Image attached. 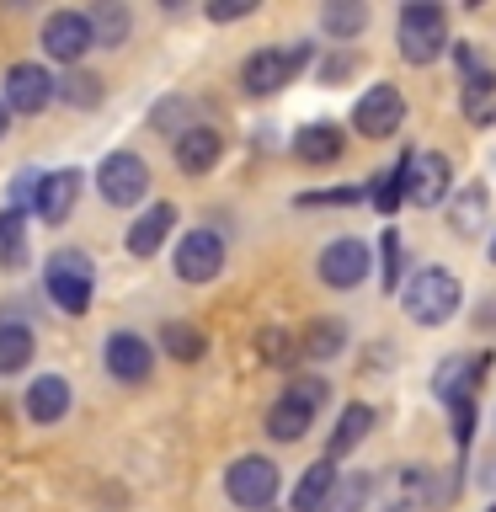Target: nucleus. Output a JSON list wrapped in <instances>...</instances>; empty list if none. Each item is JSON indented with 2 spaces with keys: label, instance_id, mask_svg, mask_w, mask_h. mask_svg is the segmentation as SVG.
<instances>
[{
  "label": "nucleus",
  "instance_id": "obj_16",
  "mask_svg": "<svg viewBox=\"0 0 496 512\" xmlns=\"http://www.w3.org/2000/svg\"><path fill=\"white\" fill-rule=\"evenodd\" d=\"M171 155H176V171L182 176H208L224 155V134L214 123H187L182 139L171 144Z\"/></svg>",
  "mask_w": 496,
  "mask_h": 512
},
{
  "label": "nucleus",
  "instance_id": "obj_4",
  "mask_svg": "<svg viewBox=\"0 0 496 512\" xmlns=\"http://www.w3.org/2000/svg\"><path fill=\"white\" fill-rule=\"evenodd\" d=\"M315 64V43H267L246 54L240 64V91L246 96H278L283 86H294V80Z\"/></svg>",
  "mask_w": 496,
  "mask_h": 512
},
{
  "label": "nucleus",
  "instance_id": "obj_12",
  "mask_svg": "<svg viewBox=\"0 0 496 512\" xmlns=\"http://www.w3.org/2000/svg\"><path fill=\"white\" fill-rule=\"evenodd\" d=\"M454 192V160L443 150H411L406 155V203L438 208Z\"/></svg>",
  "mask_w": 496,
  "mask_h": 512
},
{
  "label": "nucleus",
  "instance_id": "obj_29",
  "mask_svg": "<svg viewBox=\"0 0 496 512\" xmlns=\"http://www.w3.org/2000/svg\"><path fill=\"white\" fill-rule=\"evenodd\" d=\"M91 32H96V48H123L128 43V27H134V11L118 6V0H102V6H91Z\"/></svg>",
  "mask_w": 496,
  "mask_h": 512
},
{
  "label": "nucleus",
  "instance_id": "obj_7",
  "mask_svg": "<svg viewBox=\"0 0 496 512\" xmlns=\"http://www.w3.org/2000/svg\"><path fill=\"white\" fill-rule=\"evenodd\" d=\"M315 272L326 288H336V294H352V288H363L368 272H374V251H368V240H358V235H336L320 246Z\"/></svg>",
  "mask_w": 496,
  "mask_h": 512
},
{
  "label": "nucleus",
  "instance_id": "obj_13",
  "mask_svg": "<svg viewBox=\"0 0 496 512\" xmlns=\"http://www.w3.org/2000/svg\"><path fill=\"white\" fill-rule=\"evenodd\" d=\"M59 96V80L43 70V64H32V59H22V64H11L6 70V80H0V102H6L11 112H43L48 102Z\"/></svg>",
  "mask_w": 496,
  "mask_h": 512
},
{
  "label": "nucleus",
  "instance_id": "obj_15",
  "mask_svg": "<svg viewBox=\"0 0 496 512\" xmlns=\"http://www.w3.org/2000/svg\"><path fill=\"white\" fill-rule=\"evenodd\" d=\"M480 374H486V352H448V358L432 368V395L443 406H459V400H475Z\"/></svg>",
  "mask_w": 496,
  "mask_h": 512
},
{
  "label": "nucleus",
  "instance_id": "obj_28",
  "mask_svg": "<svg viewBox=\"0 0 496 512\" xmlns=\"http://www.w3.org/2000/svg\"><path fill=\"white\" fill-rule=\"evenodd\" d=\"M38 352V336L22 320H0V374H22Z\"/></svg>",
  "mask_w": 496,
  "mask_h": 512
},
{
  "label": "nucleus",
  "instance_id": "obj_25",
  "mask_svg": "<svg viewBox=\"0 0 496 512\" xmlns=\"http://www.w3.org/2000/svg\"><path fill=\"white\" fill-rule=\"evenodd\" d=\"M486 214H491V192L480 182H470L454 203H448V230H454L459 240H475L480 230H486Z\"/></svg>",
  "mask_w": 496,
  "mask_h": 512
},
{
  "label": "nucleus",
  "instance_id": "obj_21",
  "mask_svg": "<svg viewBox=\"0 0 496 512\" xmlns=\"http://www.w3.org/2000/svg\"><path fill=\"white\" fill-rule=\"evenodd\" d=\"M22 406H27V416H32L38 427L64 422V411H70V379H64V374H38V379L27 384Z\"/></svg>",
  "mask_w": 496,
  "mask_h": 512
},
{
  "label": "nucleus",
  "instance_id": "obj_8",
  "mask_svg": "<svg viewBox=\"0 0 496 512\" xmlns=\"http://www.w3.org/2000/svg\"><path fill=\"white\" fill-rule=\"evenodd\" d=\"M96 192L112 208H139L144 192H150V166L134 150H112L102 166H96Z\"/></svg>",
  "mask_w": 496,
  "mask_h": 512
},
{
  "label": "nucleus",
  "instance_id": "obj_34",
  "mask_svg": "<svg viewBox=\"0 0 496 512\" xmlns=\"http://www.w3.org/2000/svg\"><path fill=\"white\" fill-rule=\"evenodd\" d=\"M256 352H262L267 363H278V368H288L294 358H304L299 336H294V331H283V326H262V331H256Z\"/></svg>",
  "mask_w": 496,
  "mask_h": 512
},
{
  "label": "nucleus",
  "instance_id": "obj_9",
  "mask_svg": "<svg viewBox=\"0 0 496 512\" xmlns=\"http://www.w3.org/2000/svg\"><path fill=\"white\" fill-rule=\"evenodd\" d=\"M400 123H406V91L390 86V80H374L352 102V128L363 139H390V134H400Z\"/></svg>",
  "mask_w": 496,
  "mask_h": 512
},
{
  "label": "nucleus",
  "instance_id": "obj_24",
  "mask_svg": "<svg viewBox=\"0 0 496 512\" xmlns=\"http://www.w3.org/2000/svg\"><path fill=\"white\" fill-rule=\"evenodd\" d=\"M347 320L342 315H315L310 326L299 331V347H304V358H315V363H331V358H342V347H347Z\"/></svg>",
  "mask_w": 496,
  "mask_h": 512
},
{
  "label": "nucleus",
  "instance_id": "obj_31",
  "mask_svg": "<svg viewBox=\"0 0 496 512\" xmlns=\"http://www.w3.org/2000/svg\"><path fill=\"white\" fill-rule=\"evenodd\" d=\"M27 214H22V208H0V262H6V267H22L27 262Z\"/></svg>",
  "mask_w": 496,
  "mask_h": 512
},
{
  "label": "nucleus",
  "instance_id": "obj_3",
  "mask_svg": "<svg viewBox=\"0 0 496 512\" xmlns=\"http://www.w3.org/2000/svg\"><path fill=\"white\" fill-rule=\"evenodd\" d=\"M395 48L406 64H416V70L438 64L448 54V11L438 0H406L395 16Z\"/></svg>",
  "mask_w": 496,
  "mask_h": 512
},
{
  "label": "nucleus",
  "instance_id": "obj_19",
  "mask_svg": "<svg viewBox=\"0 0 496 512\" xmlns=\"http://www.w3.org/2000/svg\"><path fill=\"white\" fill-rule=\"evenodd\" d=\"M374 406L368 400H352V406H342V416H336V427H331V438H326V459H347V454H358V448L368 443V432H374Z\"/></svg>",
  "mask_w": 496,
  "mask_h": 512
},
{
  "label": "nucleus",
  "instance_id": "obj_30",
  "mask_svg": "<svg viewBox=\"0 0 496 512\" xmlns=\"http://www.w3.org/2000/svg\"><path fill=\"white\" fill-rule=\"evenodd\" d=\"M368 496H374V475H368V470H352V475L336 480L326 512H368Z\"/></svg>",
  "mask_w": 496,
  "mask_h": 512
},
{
  "label": "nucleus",
  "instance_id": "obj_11",
  "mask_svg": "<svg viewBox=\"0 0 496 512\" xmlns=\"http://www.w3.org/2000/svg\"><path fill=\"white\" fill-rule=\"evenodd\" d=\"M38 43H43L48 59H59V64H70V70H80V59L96 48L91 16H86V11H54V16H43Z\"/></svg>",
  "mask_w": 496,
  "mask_h": 512
},
{
  "label": "nucleus",
  "instance_id": "obj_20",
  "mask_svg": "<svg viewBox=\"0 0 496 512\" xmlns=\"http://www.w3.org/2000/svg\"><path fill=\"white\" fill-rule=\"evenodd\" d=\"M171 230H176V208L171 203H150L134 224H128L123 246H128V256H160V246L171 240Z\"/></svg>",
  "mask_w": 496,
  "mask_h": 512
},
{
  "label": "nucleus",
  "instance_id": "obj_26",
  "mask_svg": "<svg viewBox=\"0 0 496 512\" xmlns=\"http://www.w3.org/2000/svg\"><path fill=\"white\" fill-rule=\"evenodd\" d=\"M459 112L470 128H496V70L475 75L459 86Z\"/></svg>",
  "mask_w": 496,
  "mask_h": 512
},
{
  "label": "nucleus",
  "instance_id": "obj_38",
  "mask_svg": "<svg viewBox=\"0 0 496 512\" xmlns=\"http://www.w3.org/2000/svg\"><path fill=\"white\" fill-rule=\"evenodd\" d=\"M347 70H358V54H352V48H342V54H331L326 64H320V80H326V86H336Z\"/></svg>",
  "mask_w": 496,
  "mask_h": 512
},
{
  "label": "nucleus",
  "instance_id": "obj_33",
  "mask_svg": "<svg viewBox=\"0 0 496 512\" xmlns=\"http://www.w3.org/2000/svg\"><path fill=\"white\" fill-rule=\"evenodd\" d=\"M59 102H70L80 112H91V107H102V75H91V70H70L59 80Z\"/></svg>",
  "mask_w": 496,
  "mask_h": 512
},
{
  "label": "nucleus",
  "instance_id": "obj_40",
  "mask_svg": "<svg viewBox=\"0 0 496 512\" xmlns=\"http://www.w3.org/2000/svg\"><path fill=\"white\" fill-rule=\"evenodd\" d=\"M486 256H491V267H496V235H491V246H486Z\"/></svg>",
  "mask_w": 496,
  "mask_h": 512
},
{
  "label": "nucleus",
  "instance_id": "obj_14",
  "mask_svg": "<svg viewBox=\"0 0 496 512\" xmlns=\"http://www.w3.org/2000/svg\"><path fill=\"white\" fill-rule=\"evenodd\" d=\"M102 368H107L118 384H144V379H150V368H155L150 336H139V331H112L107 342H102Z\"/></svg>",
  "mask_w": 496,
  "mask_h": 512
},
{
  "label": "nucleus",
  "instance_id": "obj_27",
  "mask_svg": "<svg viewBox=\"0 0 496 512\" xmlns=\"http://www.w3.org/2000/svg\"><path fill=\"white\" fill-rule=\"evenodd\" d=\"M160 352L176 363H198L208 352V336H203V326H192V320H166V326H160Z\"/></svg>",
  "mask_w": 496,
  "mask_h": 512
},
{
  "label": "nucleus",
  "instance_id": "obj_35",
  "mask_svg": "<svg viewBox=\"0 0 496 512\" xmlns=\"http://www.w3.org/2000/svg\"><path fill=\"white\" fill-rule=\"evenodd\" d=\"M379 283H384V294H395V283H400V272H406V240H400L395 224H384V235H379Z\"/></svg>",
  "mask_w": 496,
  "mask_h": 512
},
{
  "label": "nucleus",
  "instance_id": "obj_42",
  "mask_svg": "<svg viewBox=\"0 0 496 512\" xmlns=\"http://www.w3.org/2000/svg\"><path fill=\"white\" fill-rule=\"evenodd\" d=\"M491 512H496V507H491Z\"/></svg>",
  "mask_w": 496,
  "mask_h": 512
},
{
  "label": "nucleus",
  "instance_id": "obj_18",
  "mask_svg": "<svg viewBox=\"0 0 496 512\" xmlns=\"http://www.w3.org/2000/svg\"><path fill=\"white\" fill-rule=\"evenodd\" d=\"M80 203V171H43V187H38V203H32V214H38L43 224H64L75 214Z\"/></svg>",
  "mask_w": 496,
  "mask_h": 512
},
{
  "label": "nucleus",
  "instance_id": "obj_41",
  "mask_svg": "<svg viewBox=\"0 0 496 512\" xmlns=\"http://www.w3.org/2000/svg\"><path fill=\"white\" fill-rule=\"evenodd\" d=\"M390 512H406V507H390Z\"/></svg>",
  "mask_w": 496,
  "mask_h": 512
},
{
  "label": "nucleus",
  "instance_id": "obj_17",
  "mask_svg": "<svg viewBox=\"0 0 496 512\" xmlns=\"http://www.w3.org/2000/svg\"><path fill=\"white\" fill-rule=\"evenodd\" d=\"M294 155L304 166H336L347 155V128H336L331 118H315L294 134Z\"/></svg>",
  "mask_w": 496,
  "mask_h": 512
},
{
  "label": "nucleus",
  "instance_id": "obj_23",
  "mask_svg": "<svg viewBox=\"0 0 496 512\" xmlns=\"http://www.w3.org/2000/svg\"><path fill=\"white\" fill-rule=\"evenodd\" d=\"M336 480H342V470H336L331 459H315L310 470L299 475V486H294V496H288V507H294V512H326Z\"/></svg>",
  "mask_w": 496,
  "mask_h": 512
},
{
  "label": "nucleus",
  "instance_id": "obj_37",
  "mask_svg": "<svg viewBox=\"0 0 496 512\" xmlns=\"http://www.w3.org/2000/svg\"><path fill=\"white\" fill-rule=\"evenodd\" d=\"M240 16H256V0H214L208 6V22H240Z\"/></svg>",
  "mask_w": 496,
  "mask_h": 512
},
{
  "label": "nucleus",
  "instance_id": "obj_10",
  "mask_svg": "<svg viewBox=\"0 0 496 512\" xmlns=\"http://www.w3.org/2000/svg\"><path fill=\"white\" fill-rule=\"evenodd\" d=\"M171 272L182 283H214L224 272V235L208 230V224L187 230L182 240H176V251H171Z\"/></svg>",
  "mask_w": 496,
  "mask_h": 512
},
{
  "label": "nucleus",
  "instance_id": "obj_36",
  "mask_svg": "<svg viewBox=\"0 0 496 512\" xmlns=\"http://www.w3.org/2000/svg\"><path fill=\"white\" fill-rule=\"evenodd\" d=\"M368 198L363 187H326V192H299V208H331V203H358Z\"/></svg>",
  "mask_w": 496,
  "mask_h": 512
},
{
  "label": "nucleus",
  "instance_id": "obj_22",
  "mask_svg": "<svg viewBox=\"0 0 496 512\" xmlns=\"http://www.w3.org/2000/svg\"><path fill=\"white\" fill-rule=\"evenodd\" d=\"M368 22H374L368 0H326V6H320V32H326V38H336V43L363 38Z\"/></svg>",
  "mask_w": 496,
  "mask_h": 512
},
{
  "label": "nucleus",
  "instance_id": "obj_6",
  "mask_svg": "<svg viewBox=\"0 0 496 512\" xmlns=\"http://www.w3.org/2000/svg\"><path fill=\"white\" fill-rule=\"evenodd\" d=\"M278 486H283V475L267 454H240L230 470H224V496H230L235 507H246V512H262V507L272 512Z\"/></svg>",
  "mask_w": 496,
  "mask_h": 512
},
{
  "label": "nucleus",
  "instance_id": "obj_39",
  "mask_svg": "<svg viewBox=\"0 0 496 512\" xmlns=\"http://www.w3.org/2000/svg\"><path fill=\"white\" fill-rule=\"evenodd\" d=\"M6 128H11V107L0 102V139H6Z\"/></svg>",
  "mask_w": 496,
  "mask_h": 512
},
{
  "label": "nucleus",
  "instance_id": "obj_5",
  "mask_svg": "<svg viewBox=\"0 0 496 512\" xmlns=\"http://www.w3.org/2000/svg\"><path fill=\"white\" fill-rule=\"evenodd\" d=\"M43 294L59 304L64 315H86L96 294V267L86 251H54L43 267Z\"/></svg>",
  "mask_w": 496,
  "mask_h": 512
},
{
  "label": "nucleus",
  "instance_id": "obj_32",
  "mask_svg": "<svg viewBox=\"0 0 496 512\" xmlns=\"http://www.w3.org/2000/svg\"><path fill=\"white\" fill-rule=\"evenodd\" d=\"M368 198H374V214H395V208L406 203V155H400V166H384L374 176Z\"/></svg>",
  "mask_w": 496,
  "mask_h": 512
},
{
  "label": "nucleus",
  "instance_id": "obj_1",
  "mask_svg": "<svg viewBox=\"0 0 496 512\" xmlns=\"http://www.w3.org/2000/svg\"><path fill=\"white\" fill-rule=\"evenodd\" d=\"M459 304H464V283L448 267H422V272L406 278V288H400V310H406V320L411 326H427V331L448 326V320L459 315Z\"/></svg>",
  "mask_w": 496,
  "mask_h": 512
},
{
  "label": "nucleus",
  "instance_id": "obj_2",
  "mask_svg": "<svg viewBox=\"0 0 496 512\" xmlns=\"http://www.w3.org/2000/svg\"><path fill=\"white\" fill-rule=\"evenodd\" d=\"M331 400V384L320 374H294L283 384V395L267 406V438L272 443H299L304 432L315 427V416L326 411Z\"/></svg>",
  "mask_w": 496,
  "mask_h": 512
}]
</instances>
